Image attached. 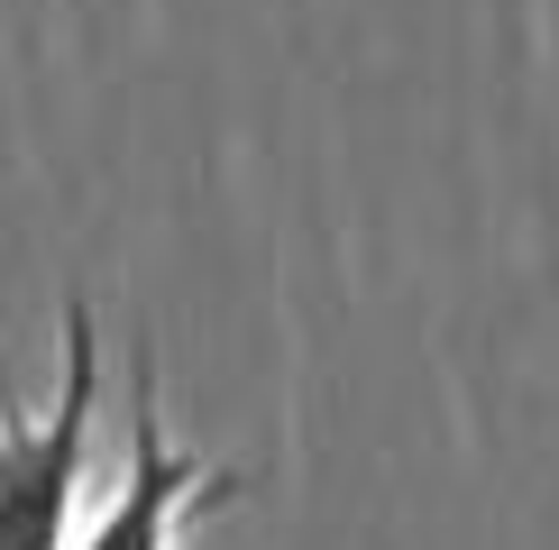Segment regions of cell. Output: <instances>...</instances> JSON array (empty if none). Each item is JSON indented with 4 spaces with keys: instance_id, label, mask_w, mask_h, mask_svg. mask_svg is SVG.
<instances>
[{
    "instance_id": "7a4b0ae2",
    "label": "cell",
    "mask_w": 559,
    "mask_h": 550,
    "mask_svg": "<svg viewBox=\"0 0 559 550\" xmlns=\"http://www.w3.org/2000/svg\"><path fill=\"white\" fill-rule=\"evenodd\" d=\"M248 477L221 468V458L183 450L166 431V404H156V367L138 358L129 385V458H120V487L102 495V514L74 533V550H183L193 523H212L221 504H239Z\"/></svg>"
},
{
    "instance_id": "6da1fadb",
    "label": "cell",
    "mask_w": 559,
    "mask_h": 550,
    "mask_svg": "<svg viewBox=\"0 0 559 550\" xmlns=\"http://www.w3.org/2000/svg\"><path fill=\"white\" fill-rule=\"evenodd\" d=\"M92 422H102V321L74 294L56 395L19 404L0 385V550H74L83 487H92Z\"/></svg>"
}]
</instances>
